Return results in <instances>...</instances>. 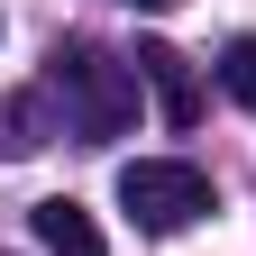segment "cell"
I'll return each mask as SVG.
<instances>
[{
	"mask_svg": "<svg viewBox=\"0 0 256 256\" xmlns=\"http://www.w3.org/2000/svg\"><path fill=\"white\" fill-rule=\"evenodd\" d=\"M128 10H174V0H128Z\"/></svg>",
	"mask_w": 256,
	"mask_h": 256,
	"instance_id": "52a82bcc",
	"label": "cell"
},
{
	"mask_svg": "<svg viewBox=\"0 0 256 256\" xmlns=\"http://www.w3.org/2000/svg\"><path fill=\"white\" fill-rule=\"evenodd\" d=\"M128 64H138V82L156 92V110H165V128H192V119H202V82H192V64L165 46V37H146L138 55H128Z\"/></svg>",
	"mask_w": 256,
	"mask_h": 256,
	"instance_id": "3957f363",
	"label": "cell"
},
{
	"mask_svg": "<svg viewBox=\"0 0 256 256\" xmlns=\"http://www.w3.org/2000/svg\"><path fill=\"white\" fill-rule=\"evenodd\" d=\"M55 138L46 128V92H0V156H37Z\"/></svg>",
	"mask_w": 256,
	"mask_h": 256,
	"instance_id": "5b68a950",
	"label": "cell"
},
{
	"mask_svg": "<svg viewBox=\"0 0 256 256\" xmlns=\"http://www.w3.org/2000/svg\"><path fill=\"white\" fill-rule=\"evenodd\" d=\"M119 210L138 220L146 238H174L192 220H210V174L183 165V156H128L119 165Z\"/></svg>",
	"mask_w": 256,
	"mask_h": 256,
	"instance_id": "7a4b0ae2",
	"label": "cell"
},
{
	"mask_svg": "<svg viewBox=\"0 0 256 256\" xmlns=\"http://www.w3.org/2000/svg\"><path fill=\"white\" fill-rule=\"evenodd\" d=\"M28 229H37V247L46 256H110V238H101V220H92L74 192H55V202H37L28 210Z\"/></svg>",
	"mask_w": 256,
	"mask_h": 256,
	"instance_id": "277c9868",
	"label": "cell"
},
{
	"mask_svg": "<svg viewBox=\"0 0 256 256\" xmlns=\"http://www.w3.org/2000/svg\"><path fill=\"white\" fill-rule=\"evenodd\" d=\"M220 82H229L238 110H256V37H229V46H220Z\"/></svg>",
	"mask_w": 256,
	"mask_h": 256,
	"instance_id": "8992f818",
	"label": "cell"
},
{
	"mask_svg": "<svg viewBox=\"0 0 256 256\" xmlns=\"http://www.w3.org/2000/svg\"><path fill=\"white\" fill-rule=\"evenodd\" d=\"M46 101L64 110V128H74L82 146H110L138 128V64L92 46V37H64L46 55Z\"/></svg>",
	"mask_w": 256,
	"mask_h": 256,
	"instance_id": "6da1fadb",
	"label": "cell"
}]
</instances>
